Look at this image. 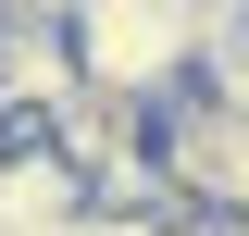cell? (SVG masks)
Returning a JSON list of instances; mask_svg holds the SVG:
<instances>
[{"label":"cell","mask_w":249,"mask_h":236,"mask_svg":"<svg viewBox=\"0 0 249 236\" xmlns=\"http://www.w3.org/2000/svg\"><path fill=\"white\" fill-rule=\"evenodd\" d=\"M75 62H88L100 100H124V112L162 124L212 75V0H199V13H187V0H88V13H75Z\"/></svg>","instance_id":"obj_1"},{"label":"cell","mask_w":249,"mask_h":236,"mask_svg":"<svg viewBox=\"0 0 249 236\" xmlns=\"http://www.w3.org/2000/svg\"><path fill=\"white\" fill-rule=\"evenodd\" d=\"M162 174H175L187 224H249V112L237 100H175L162 112Z\"/></svg>","instance_id":"obj_2"},{"label":"cell","mask_w":249,"mask_h":236,"mask_svg":"<svg viewBox=\"0 0 249 236\" xmlns=\"http://www.w3.org/2000/svg\"><path fill=\"white\" fill-rule=\"evenodd\" d=\"M0 100L50 137L75 100H88V62H75V13L62 0H0Z\"/></svg>","instance_id":"obj_3"},{"label":"cell","mask_w":249,"mask_h":236,"mask_svg":"<svg viewBox=\"0 0 249 236\" xmlns=\"http://www.w3.org/2000/svg\"><path fill=\"white\" fill-rule=\"evenodd\" d=\"M224 236H249V224H224Z\"/></svg>","instance_id":"obj_4"}]
</instances>
